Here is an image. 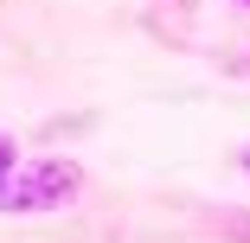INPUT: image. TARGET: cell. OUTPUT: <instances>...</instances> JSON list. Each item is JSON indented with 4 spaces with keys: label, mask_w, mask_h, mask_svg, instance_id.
I'll list each match as a JSON object with an SVG mask.
<instances>
[{
    "label": "cell",
    "mask_w": 250,
    "mask_h": 243,
    "mask_svg": "<svg viewBox=\"0 0 250 243\" xmlns=\"http://www.w3.org/2000/svg\"><path fill=\"white\" fill-rule=\"evenodd\" d=\"M77 199H83V167L71 154L20 160L7 179H0V211H13V218H45V211H64Z\"/></svg>",
    "instance_id": "1"
},
{
    "label": "cell",
    "mask_w": 250,
    "mask_h": 243,
    "mask_svg": "<svg viewBox=\"0 0 250 243\" xmlns=\"http://www.w3.org/2000/svg\"><path fill=\"white\" fill-rule=\"evenodd\" d=\"M13 167H20V141H13V134H0V179H7Z\"/></svg>",
    "instance_id": "2"
},
{
    "label": "cell",
    "mask_w": 250,
    "mask_h": 243,
    "mask_svg": "<svg viewBox=\"0 0 250 243\" xmlns=\"http://www.w3.org/2000/svg\"><path fill=\"white\" fill-rule=\"evenodd\" d=\"M244 173H250V148H244Z\"/></svg>",
    "instance_id": "3"
},
{
    "label": "cell",
    "mask_w": 250,
    "mask_h": 243,
    "mask_svg": "<svg viewBox=\"0 0 250 243\" xmlns=\"http://www.w3.org/2000/svg\"><path fill=\"white\" fill-rule=\"evenodd\" d=\"M237 7H250V0H237Z\"/></svg>",
    "instance_id": "4"
}]
</instances>
